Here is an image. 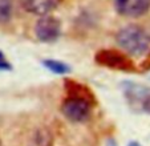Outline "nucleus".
<instances>
[{
    "label": "nucleus",
    "instance_id": "obj_4",
    "mask_svg": "<svg viewBox=\"0 0 150 146\" xmlns=\"http://www.w3.org/2000/svg\"><path fill=\"white\" fill-rule=\"evenodd\" d=\"M113 6L118 15L137 19L149 12L150 0H113Z\"/></svg>",
    "mask_w": 150,
    "mask_h": 146
},
{
    "label": "nucleus",
    "instance_id": "obj_3",
    "mask_svg": "<svg viewBox=\"0 0 150 146\" xmlns=\"http://www.w3.org/2000/svg\"><path fill=\"white\" fill-rule=\"evenodd\" d=\"M61 33V24L59 19L49 15L40 16L35 26V35L41 43H53Z\"/></svg>",
    "mask_w": 150,
    "mask_h": 146
},
{
    "label": "nucleus",
    "instance_id": "obj_2",
    "mask_svg": "<svg viewBox=\"0 0 150 146\" xmlns=\"http://www.w3.org/2000/svg\"><path fill=\"white\" fill-rule=\"evenodd\" d=\"M61 112L72 122H85L91 117L92 105L86 97L71 96L62 102Z\"/></svg>",
    "mask_w": 150,
    "mask_h": 146
},
{
    "label": "nucleus",
    "instance_id": "obj_7",
    "mask_svg": "<svg viewBox=\"0 0 150 146\" xmlns=\"http://www.w3.org/2000/svg\"><path fill=\"white\" fill-rule=\"evenodd\" d=\"M129 100L137 101L139 104V108L144 110L145 113L150 114V89L145 88V89H129Z\"/></svg>",
    "mask_w": 150,
    "mask_h": 146
},
{
    "label": "nucleus",
    "instance_id": "obj_9",
    "mask_svg": "<svg viewBox=\"0 0 150 146\" xmlns=\"http://www.w3.org/2000/svg\"><path fill=\"white\" fill-rule=\"evenodd\" d=\"M53 138L52 134L47 129H39L35 132L32 138V145L33 146H52Z\"/></svg>",
    "mask_w": 150,
    "mask_h": 146
},
{
    "label": "nucleus",
    "instance_id": "obj_1",
    "mask_svg": "<svg viewBox=\"0 0 150 146\" xmlns=\"http://www.w3.org/2000/svg\"><path fill=\"white\" fill-rule=\"evenodd\" d=\"M116 41L124 52L130 56H144L150 51V35L137 24L121 28L116 35Z\"/></svg>",
    "mask_w": 150,
    "mask_h": 146
},
{
    "label": "nucleus",
    "instance_id": "obj_11",
    "mask_svg": "<svg viewBox=\"0 0 150 146\" xmlns=\"http://www.w3.org/2000/svg\"><path fill=\"white\" fill-rule=\"evenodd\" d=\"M0 69H11V65H9V62L7 61V59L4 57V55L0 52Z\"/></svg>",
    "mask_w": 150,
    "mask_h": 146
},
{
    "label": "nucleus",
    "instance_id": "obj_12",
    "mask_svg": "<svg viewBox=\"0 0 150 146\" xmlns=\"http://www.w3.org/2000/svg\"><path fill=\"white\" fill-rule=\"evenodd\" d=\"M127 146H141V145H139L138 142H136V141H132V142L129 143V145H127Z\"/></svg>",
    "mask_w": 150,
    "mask_h": 146
},
{
    "label": "nucleus",
    "instance_id": "obj_8",
    "mask_svg": "<svg viewBox=\"0 0 150 146\" xmlns=\"http://www.w3.org/2000/svg\"><path fill=\"white\" fill-rule=\"evenodd\" d=\"M13 0H0V24H7L13 16Z\"/></svg>",
    "mask_w": 150,
    "mask_h": 146
},
{
    "label": "nucleus",
    "instance_id": "obj_6",
    "mask_svg": "<svg viewBox=\"0 0 150 146\" xmlns=\"http://www.w3.org/2000/svg\"><path fill=\"white\" fill-rule=\"evenodd\" d=\"M101 64H105L108 67H112L114 69H125V70H130L132 69V62L129 61V59H126L125 56L116 52H102L97 56Z\"/></svg>",
    "mask_w": 150,
    "mask_h": 146
},
{
    "label": "nucleus",
    "instance_id": "obj_5",
    "mask_svg": "<svg viewBox=\"0 0 150 146\" xmlns=\"http://www.w3.org/2000/svg\"><path fill=\"white\" fill-rule=\"evenodd\" d=\"M59 0H20V4L25 12L36 16L48 15L56 8Z\"/></svg>",
    "mask_w": 150,
    "mask_h": 146
},
{
    "label": "nucleus",
    "instance_id": "obj_10",
    "mask_svg": "<svg viewBox=\"0 0 150 146\" xmlns=\"http://www.w3.org/2000/svg\"><path fill=\"white\" fill-rule=\"evenodd\" d=\"M42 65L47 68L48 70L56 73V74H67V73L71 72V68L68 64L65 62H61L59 60H44Z\"/></svg>",
    "mask_w": 150,
    "mask_h": 146
}]
</instances>
